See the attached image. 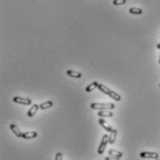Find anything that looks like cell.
Returning <instances> with one entry per match:
<instances>
[{"mask_svg":"<svg viewBox=\"0 0 160 160\" xmlns=\"http://www.w3.org/2000/svg\"><path fill=\"white\" fill-rule=\"evenodd\" d=\"M13 101L18 103V104H21V105H25V106H29L31 104V100L30 98H22V97H14L13 98Z\"/></svg>","mask_w":160,"mask_h":160,"instance_id":"obj_4","label":"cell"},{"mask_svg":"<svg viewBox=\"0 0 160 160\" xmlns=\"http://www.w3.org/2000/svg\"><path fill=\"white\" fill-rule=\"evenodd\" d=\"M129 12L131 14H133V15H141V14L143 13V9L140 8V7H133L129 9Z\"/></svg>","mask_w":160,"mask_h":160,"instance_id":"obj_15","label":"cell"},{"mask_svg":"<svg viewBox=\"0 0 160 160\" xmlns=\"http://www.w3.org/2000/svg\"><path fill=\"white\" fill-rule=\"evenodd\" d=\"M39 109H40V106L38 104H33V105L31 106V109L28 111L27 115L29 116V117H33L37 113V111H38Z\"/></svg>","mask_w":160,"mask_h":160,"instance_id":"obj_8","label":"cell"},{"mask_svg":"<svg viewBox=\"0 0 160 160\" xmlns=\"http://www.w3.org/2000/svg\"><path fill=\"white\" fill-rule=\"evenodd\" d=\"M159 87H160V85H159Z\"/></svg>","mask_w":160,"mask_h":160,"instance_id":"obj_23","label":"cell"},{"mask_svg":"<svg viewBox=\"0 0 160 160\" xmlns=\"http://www.w3.org/2000/svg\"><path fill=\"white\" fill-rule=\"evenodd\" d=\"M38 135V134L36 133V132H25V133H23L22 135V138L23 139H32V138H35L36 136Z\"/></svg>","mask_w":160,"mask_h":160,"instance_id":"obj_9","label":"cell"},{"mask_svg":"<svg viewBox=\"0 0 160 160\" xmlns=\"http://www.w3.org/2000/svg\"><path fill=\"white\" fill-rule=\"evenodd\" d=\"M156 160H160V159H158V158H157V159H156Z\"/></svg>","mask_w":160,"mask_h":160,"instance_id":"obj_22","label":"cell"},{"mask_svg":"<svg viewBox=\"0 0 160 160\" xmlns=\"http://www.w3.org/2000/svg\"><path fill=\"white\" fill-rule=\"evenodd\" d=\"M116 136H117V130L113 129L111 132V134L109 135V144H113L115 143Z\"/></svg>","mask_w":160,"mask_h":160,"instance_id":"obj_11","label":"cell"},{"mask_svg":"<svg viewBox=\"0 0 160 160\" xmlns=\"http://www.w3.org/2000/svg\"><path fill=\"white\" fill-rule=\"evenodd\" d=\"M98 83L97 82V81H94V82H92L91 84H89L88 86L86 87V91L87 92H91L93 89H95L97 87H98Z\"/></svg>","mask_w":160,"mask_h":160,"instance_id":"obj_16","label":"cell"},{"mask_svg":"<svg viewBox=\"0 0 160 160\" xmlns=\"http://www.w3.org/2000/svg\"><path fill=\"white\" fill-rule=\"evenodd\" d=\"M63 159V155L61 152H58L57 154L55 155V158L54 160H62Z\"/></svg>","mask_w":160,"mask_h":160,"instance_id":"obj_18","label":"cell"},{"mask_svg":"<svg viewBox=\"0 0 160 160\" xmlns=\"http://www.w3.org/2000/svg\"><path fill=\"white\" fill-rule=\"evenodd\" d=\"M10 130L13 132L14 133V134H15L17 137H18V138H22V135H23V134L20 132V130L18 128V126L17 125H15L14 123H12V124H10Z\"/></svg>","mask_w":160,"mask_h":160,"instance_id":"obj_7","label":"cell"},{"mask_svg":"<svg viewBox=\"0 0 160 160\" xmlns=\"http://www.w3.org/2000/svg\"><path fill=\"white\" fill-rule=\"evenodd\" d=\"M157 48L160 50V42H159V43H157Z\"/></svg>","mask_w":160,"mask_h":160,"instance_id":"obj_20","label":"cell"},{"mask_svg":"<svg viewBox=\"0 0 160 160\" xmlns=\"http://www.w3.org/2000/svg\"><path fill=\"white\" fill-rule=\"evenodd\" d=\"M66 74L69 77H74V78H80L82 77V74L80 72H76V71H73V70H67Z\"/></svg>","mask_w":160,"mask_h":160,"instance_id":"obj_12","label":"cell"},{"mask_svg":"<svg viewBox=\"0 0 160 160\" xmlns=\"http://www.w3.org/2000/svg\"><path fill=\"white\" fill-rule=\"evenodd\" d=\"M98 117H107V118H111L113 116V112L111 111H100L98 112Z\"/></svg>","mask_w":160,"mask_h":160,"instance_id":"obj_10","label":"cell"},{"mask_svg":"<svg viewBox=\"0 0 160 160\" xmlns=\"http://www.w3.org/2000/svg\"><path fill=\"white\" fill-rule=\"evenodd\" d=\"M108 143H109V135L107 134H104L102 136V139H101V142L100 144V145H98V154L100 155H102L103 153H104L105 149H106V146Z\"/></svg>","mask_w":160,"mask_h":160,"instance_id":"obj_3","label":"cell"},{"mask_svg":"<svg viewBox=\"0 0 160 160\" xmlns=\"http://www.w3.org/2000/svg\"><path fill=\"white\" fill-rule=\"evenodd\" d=\"M105 160H120V158L110 156V157H105Z\"/></svg>","mask_w":160,"mask_h":160,"instance_id":"obj_19","label":"cell"},{"mask_svg":"<svg viewBox=\"0 0 160 160\" xmlns=\"http://www.w3.org/2000/svg\"><path fill=\"white\" fill-rule=\"evenodd\" d=\"M158 63H159V64H160V54H159V59H158Z\"/></svg>","mask_w":160,"mask_h":160,"instance_id":"obj_21","label":"cell"},{"mask_svg":"<svg viewBox=\"0 0 160 160\" xmlns=\"http://www.w3.org/2000/svg\"><path fill=\"white\" fill-rule=\"evenodd\" d=\"M97 87H98V89H100V90L101 92L105 93L106 95H108L109 97H111V98H113V100H116V101H120V100H121V95H119L118 93H116V92H114V91L111 90V89H110L109 87H107L106 86H104V85L98 83V85Z\"/></svg>","mask_w":160,"mask_h":160,"instance_id":"obj_1","label":"cell"},{"mask_svg":"<svg viewBox=\"0 0 160 160\" xmlns=\"http://www.w3.org/2000/svg\"><path fill=\"white\" fill-rule=\"evenodd\" d=\"M108 154L110 155L111 157H118L121 158L122 157V153L117 151V150H113V149H110L109 151H108Z\"/></svg>","mask_w":160,"mask_h":160,"instance_id":"obj_13","label":"cell"},{"mask_svg":"<svg viewBox=\"0 0 160 160\" xmlns=\"http://www.w3.org/2000/svg\"><path fill=\"white\" fill-rule=\"evenodd\" d=\"M127 2V0H113V5L115 6H120V5H123Z\"/></svg>","mask_w":160,"mask_h":160,"instance_id":"obj_17","label":"cell"},{"mask_svg":"<svg viewBox=\"0 0 160 160\" xmlns=\"http://www.w3.org/2000/svg\"><path fill=\"white\" fill-rule=\"evenodd\" d=\"M140 157L143 158H152V159H157L159 155L155 152H141Z\"/></svg>","mask_w":160,"mask_h":160,"instance_id":"obj_5","label":"cell"},{"mask_svg":"<svg viewBox=\"0 0 160 160\" xmlns=\"http://www.w3.org/2000/svg\"><path fill=\"white\" fill-rule=\"evenodd\" d=\"M90 108L92 110H101V111L113 110L115 108V105L113 104V103H97V102H94V103H91Z\"/></svg>","mask_w":160,"mask_h":160,"instance_id":"obj_2","label":"cell"},{"mask_svg":"<svg viewBox=\"0 0 160 160\" xmlns=\"http://www.w3.org/2000/svg\"><path fill=\"white\" fill-rule=\"evenodd\" d=\"M54 105V102L53 101H46V102H42L41 104H40V109L41 110H47V109H49V108L51 107H53Z\"/></svg>","mask_w":160,"mask_h":160,"instance_id":"obj_14","label":"cell"},{"mask_svg":"<svg viewBox=\"0 0 160 160\" xmlns=\"http://www.w3.org/2000/svg\"><path fill=\"white\" fill-rule=\"evenodd\" d=\"M98 123L100 124V126L102 127L103 129L106 130V132H110V133H111V132L113 130V129H112V127L109 123H108V122L105 120H103V119H100V120H98Z\"/></svg>","mask_w":160,"mask_h":160,"instance_id":"obj_6","label":"cell"}]
</instances>
